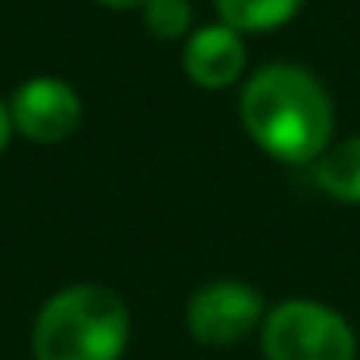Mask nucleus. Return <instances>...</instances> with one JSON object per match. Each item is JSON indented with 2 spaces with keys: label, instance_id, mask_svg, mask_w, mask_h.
<instances>
[{
  "label": "nucleus",
  "instance_id": "nucleus-2",
  "mask_svg": "<svg viewBox=\"0 0 360 360\" xmlns=\"http://www.w3.org/2000/svg\"><path fill=\"white\" fill-rule=\"evenodd\" d=\"M132 318L117 290L101 283L63 287L39 306L32 326L35 360H120Z\"/></svg>",
  "mask_w": 360,
  "mask_h": 360
},
{
  "label": "nucleus",
  "instance_id": "nucleus-8",
  "mask_svg": "<svg viewBox=\"0 0 360 360\" xmlns=\"http://www.w3.org/2000/svg\"><path fill=\"white\" fill-rule=\"evenodd\" d=\"M302 4L306 0H213V12L229 27H236V32L264 35V32L290 24L302 12Z\"/></svg>",
  "mask_w": 360,
  "mask_h": 360
},
{
  "label": "nucleus",
  "instance_id": "nucleus-7",
  "mask_svg": "<svg viewBox=\"0 0 360 360\" xmlns=\"http://www.w3.org/2000/svg\"><path fill=\"white\" fill-rule=\"evenodd\" d=\"M310 171L321 194H329L333 202H345V205H360V136L333 140L310 163Z\"/></svg>",
  "mask_w": 360,
  "mask_h": 360
},
{
  "label": "nucleus",
  "instance_id": "nucleus-6",
  "mask_svg": "<svg viewBox=\"0 0 360 360\" xmlns=\"http://www.w3.org/2000/svg\"><path fill=\"white\" fill-rule=\"evenodd\" d=\"M182 74L198 89H210V94L244 82V74H248V43H244V32L229 27L225 20L194 27L182 39Z\"/></svg>",
  "mask_w": 360,
  "mask_h": 360
},
{
  "label": "nucleus",
  "instance_id": "nucleus-10",
  "mask_svg": "<svg viewBox=\"0 0 360 360\" xmlns=\"http://www.w3.org/2000/svg\"><path fill=\"white\" fill-rule=\"evenodd\" d=\"M12 132H16V124H12V109L0 101V155H4V148H8Z\"/></svg>",
  "mask_w": 360,
  "mask_h": 360
},
{
  "label": "nucleus",
  "instance_id": "nucleus-4",
  "mask_svg": "<svg viewBox=\"0 0 360 360\" xmlns=\"http://www.w3.org/2000/svg\"><path fill=\"white\" fill-rule=\"evenodd\" d=\"M267 302L244 279H213L198 287L186 302V333L205 349L240 345L264 326Z\"/></svg>",
  "mask_w": 360,
  "mask_h": 360
},
{
  "label": "nucleus",
  "instance_id": "nucleus-3",
  "mask_svg": "<svg viewBox=\"0 0 360 360\" xmlns=\"http://www.w3.org/2000/svg\"><path fill=\"white\" fill-rule=\"evenodd\" d=\"M267 360H356V329L318 298H287L259 326Z\"/></svg>",
  "mask_w": 360,
  "mask_h": 360
},
{
  "label": "nucleus",
  "instance_id": "nucleus-1",
  "mask_svg": "<svg viewBox=\"0 0 360 360\" xmlns=\"http://www.w3.org/2000/svg\"><path fill=\"white\" fill-rule=\"evenodd\" d=\"M240 124L275 163L310 167L333 143V101L306 66L267 63L240 86Z\"/></svg>",
  "mask_w": 360,
  "mask_h": 360
},
{
  "label": "nucleus",
  "instance_id": "nucleus-9",
  "mask_svg": "<svg viewBox=\"0 0 360 360\" xmlns=\"http://www.w3.org/2000/svg\"><path fill=\"white\" fill-rule=\"evenodd\" d=\"M143 27L163 43L186 39L194 32V4L190 0H148L143 4Z\"/></svg>",
  "mask_w": 360,
  "mask_h": 360
},
{
  "label": "nucleus",
  "instance_id": "nucleus-5",
  "mask_svg": "<svg viewBox=\"0 0 360 360\" xmlns=\"http://www.w3.org/2000/svg\"><path fill=\"white\" fill-rule=\"evenodd\" d=\"M8 109H12L16 132L27 136L32 143H63L78 132L86 105H82L78 89L66 78L39 74V78H27L12 94Z\"/></svg>",
  "mask_w": 360,
  "mask_h": 360
},
{
  "label": "nucleus",
  "instance_id": "nucleus-11",
  "mask_svg": "<svg viewBox=\"0 0 360 360\" xmlns=\"http://www.w3.org/2000/svg\"><path fill=\"white\" fill-rule=\"evenodd\" d=\"M101 8H117V12H128V8H143L148 0H97Z\"/></svg>",
  "mask_w": 360,
  "mask_h": 360
}]
</instances>
